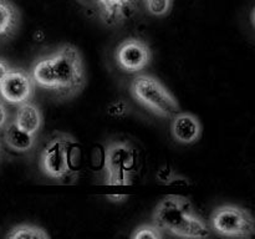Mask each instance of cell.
Here are the masks:
<instances>
[{"label": "cell", "mask_w": 255, "mask_h": 239, "mask_svg": "<svg viewBox=\"0 0 255 239\" xmlns=\"http://www.w3.org/2000/svg\"><path fill=\"white\" fill-rule=\"evenodd\" d=\"M109 26H117L136 15L144 0H82Z\"/></svg>", "instance_id": "7"}, {"label": "cell", "mask_w": 255, "mask_h": 239, "mask_svg": "<svg viewBox=\"0 0 255 239\" xmlns=\"http://www.w3.org/2000/svg\"><path fill=\"white\" fill-rule=\"evenodd\" d=\"M131 94L142 106L159 117L168 119L179 112L176 97L159 80L151 75H138L134 77L131 84Z\"/></svg>", "instance_id": "4"}, {"label": "cell", "mask_w": 255, "mask_h": 239, "mask_svg": "<svg viewBox=\"0 0 255 239\" xmlns=\"http://www.w3.org/2000/svg\"><path fill=\"white\" fill-rule=\"evenodd\" d=\"M79 158L80 147L76 139L69 133L56 132L42 148L40 169L49 178L65 181L76 176Z\"/></svg>", "instance_id": "3"}, {"label": "cell", "mask_w": 255, "mask_h": 239, "mask_svg": "<svg viewBox=\"0 0 255 239\" xmlns=\"http://www.w3.org/2000/svg\"><path fill=\"white\" fill-rule=\"evenodd\" d=\"M163 237V232L154 224H143L134 229L132 233V239H161Z\"/></svg>", "instance_id": "15"}, {"label": "cell", "mask_w": 255, "mask_h": 239, "mask_svg": "<svg viewBox=\"0 0 255 239\" xmlns=\"http://www.w3.org/2000/svg\"><path fill=\"white\" fill-rule=\"evenodd\" d=\"M35 91V84L29 72L21 69H9L0 82V96L11 105L30 101Z\"/></svg>", "instance_id": "8"}, {"label": "cell", "mask_w": 255, "mask_h": 239, "mask_svg": "<svg viewBox=\"0 0 255 239\" xmlns=\"http://www.w3.org/2000/svg\"><path fill=\"white\" fill-rule=\"evenodd\" d=\"M30 75L40 89L56 92L62 97L75 96L86 84L84 61L72 45H64L54 54L37 60Z\"/></svg>", "instance_id": "1"}, {"label": "cell", "mask_w": 255, "mask_h": 239, "mask_svg": "<svg viewBox=\"0 0 255 239\" xmlns=\"http://www.w3.org/2000/svg\"><path fill=\"white\" fill-rule=\"evenodd\" d=\"M9 239H47L50 236L41 227L32 226V224H20L10 229L6 234Z\"/></svg>", "instance_id": "14"}, {"label": "cell", "mask_w": 255, "mask_h": 239, "mask_svg": "<svg viewBox=\"0 0 255 239\" xmlns=\"http://www.w3.org/2000/svg\"><path fill=\"white\" fill-rule=\"evenodd\" d=\"M19 21L17 10L7 0H0V36L14 31Z\"/></svg>", "instance_id": "13"}, {"label": "cell", "mask_w": 255, "mask_h": 239, "mask_svg": "<svg viewBox=\"0 0 255 239\" xmlns=\"http://www.w3.org/2000/svg\"><path fill=\"white\" fill-rule=\"evenodd\" d=\"M4 141L10 149L19 153L29 152L35 146V136L19 128L14 121L5 124Z\"/></svg>", "instance_id": "12"}, {"label": "cell", "mask_w": 255, "mask_h": 239, "mask_svg": "<svg viewBox=\"0 0 255 239\" xmlns=\"http://www.w3.org/2000/svg\"><path fill=\"white\" fill-rule=\"evenodd\" d=\"M115 59L120 69L133 74L143 70L151 61V50L148 45L141 39L125 40L116 49Z\"/></svg>", "instance_id": "9"}, {"label": "cell", "mask_w": 255, "mask_h": 239, "mask_svg": "<svg viewBox=\"0 0 255 239\" xmlns=\"http://www.w3.org/2000/svg\"><path fill=\"white\" fill-rule=\"evenodd\" d=\"M153 224L162 232L179 238H206L209 229L194 212L191 202L182 196L164 197L153 213Z\"/></svg>", "instance_id": "2"}, {"label": "cell", "mask_w": 255, "mask_h": 239, "mask_svg": "<svg viewBox=\"0 0 255 239\" xmlns=\"http://www.w3.org/2000/svg\"><path fill=\"white\" fill-rule=\"evenodd\" d=\"M7 123V111L5 105L0 101V129L4 128L5 124Z\"/></svg>", "instance_id": "19"}, {"label": "cell", "mask_w": 255, "mask_h": 239, "mask_svg": "<svg viewBox=\"0 0 255 239\" xmlns=\"http://www.w3.org/2000/svg\"><path fill=\"white\" fill-rule=\"evenodd\" d=\"M109 198L112 199V201L120 202V201H124V199H126V196H125V194H117V196L116 194H110Z\"/></svg>", "instance_id": "21"}, {"label": "cell", "mask_w": 255, "mask_h": 239, "mask_svg": "<svg viewBox=\"0 0 255 239\" xmlns=\"http://www.w3.org/2000/svg\"><path fill=\"white\" fill-rule=\"evenodd\" d=\"M107 112H109L110 116L112 117H121L127 112V105L122 101L114 102L112 105H110Z\"/></svg>", "instance_id": "17"}, {"label": "cell", "mask_w": 255, "mask_h": 239, "mask_svg": "<svg viewBox=\"0 0 255 239\" xmlns=\"http://www.w3.org/2000/svg\"><path fill=\"white\" fill-rule=\"evenodd\" d=\"M9 65H7V62L5 61V60H1L0 59V82H1L2 77L5 76V74L7 72V70H9Z\"/></svg>", "instance_id": "20"}, {"label": "cell", "mask_w": 255, "mask_h": 239, "mask_svg": "<svg viewBox=\"0 0 255 239\" xmlns=\"http://www.w3.org/2000/svg\"><path fill=\"white\" fill-rule=\"evenodd\" d=\"M42 122V114L36 105L30 101L19 105L14 120V123L19 128L35 136L41 129Z\"/></svg>", "instance_id": "11"}, {"label": "cell", "mask_w": 255, "mask_h": 239, "mask_svg": "<svg viewBox=\"0 0 255 239\" xmlns=\"http://www.w3.org/2000/svg\"><path fill=\"white\" fill-rule=\"evenodd\" d=\"M166 184H171V186H187L188 181L184 177H178L172 174V177L168 179V182Z\"/></svg>", "instance_id": "18"}, {"label": "cell", "mask_w": 255, "mask_h": 239, "mask_svg": "<svg viewBox=\"0 0 255 239\" xmlns=\"http://www.w3.org/2000/svg\"><path fill=\"white\" fill-rule=\"evenodd\" d=\"M136 171V151L127 142H114L109 144L105 156L106 184L129 186Z\"/></svg>", "instance_id": "6"}, {"label": "cell", "mask_w": 255, "mask_h": 239, "mask_svg": "<svg viewBox=\"0 0 255 239\" xmlns=\"http://www.w3.org/2000/svg\"><path fill=\"white\" fill-rule=\"evenodd\" d=\"M144 5L152 15L162 16L168 12L171 0H144Z\"/></svg>", "instance_id": "16"}, {"label": "cell", "mask_w": 255, "mask_h": 239, "mask_svg": "<svg viewBox=\"0 0 255 239\" xmlns=\"http://www.w3.org/2000/svg\"><path fill=\"white\" fill-rule=\"evenodd\" d=\"M171 124V132L177 142L183 144H191L198 141L202 132L199 120L194 115L187 112H178L174 115Z\"/></svg>", "instance_id": "10"}, {"label": "cell", "mask_w": 255, "mask_h": 239, "mask_svg": "<svg viewBox=\"0 0 255 239\" xmlns=\"http://www.w3.org/2000/svg\"><path fill=\"white\" fill-rule=\"evenodd\" d=\"M212 229L228 238H249L255 232V222L249 211L234 204L221 206L212 213Z\"/></svg>", "instance_id": "5"}]
</instances>
